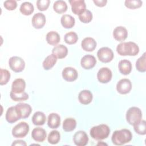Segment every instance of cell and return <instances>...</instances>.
<instances>
[{"label":"cell","mask_w":146,"mask_h":146,"mask_svg":"<svg viewBox=\"0 0 146 146\" xmlns=\"http://www.w3.org/2000/svg\"><path fill=\"white\" fill-rule=\"evenodd\" d=\"M132 134L131 132L127 129H121L113 132L111 140L113 144L116 145H122L131 141Z\"/></svg>","instance_id":"cell-1"},{"label":"cell","mask_w":146,"mask_h":146,"mask_svg":"<svg viewBox=\"0 0 146 146\" xmlns=\"http://www.w3.org/2000/svg\"><path fill=\"white\" fill-rule=\"evenodd\" d=\"M116 51L121 56H135L139 52V47L133 42H122L117 46Z\"/></svg>","instance_id":"cell-2"},{"label":"cell","mask_w":146,"mask_h":146,"mask_svg":"<svg viewBox=\"0 0 146 146\" xmlns=\"http://www.w3.org/2000/svg\"><path fill=\"white\" fill-rule=\"evenodd\" d=\"M110 133V127L104 124L92 127L90 131V136L95 140H101L107 138Z\"/></svg>","instance_id":"cell-3"},{"label":"cell","mask_w":146,"mask_h":146,"mask_svg":"<svg viewBox=\"0 0 146 146\" xmlns=\"http://www.w3.org/2000/svg\"><path fill=\"white\" fill-rule=\"evenodd\" d=\"M142 119V112L137 107H130L126 112L127 121L132 125H135L139 123Z\"/></svg>","instance_id":"cell-4"},{"label":"cell","mask_w":146,"mask_h":146,"mask_svg":"<svg viewBox=\"0 0 146 146\" xmlns=\"http://www.w3.org/2000/svg\"><path fill=\"white\" fill-rule=\"evenodd\" d=\"M29 125L25 121H22L15 125L12 129V135L15 138L25 137L29 132Z\"/></svg>","instance_id":"cell-5"},{"label":"cell","mask_w":146,"mask_h":146,"mask_svg":"<svg viewBox=\"0 0 146 146\" xmlns=\"http://www.w3.org/2000/svg\"><path fill=\"white\" fill-rule=\"evenodd\" d=\"M9 65L11 70L15 72H19L24 70L25 62L21 57L14 56L9 59Z\"/></svg>","instance_id":"cell-6"},{"label":"cell","mask_w":146,"mask_h":146,"mask_svg":"<svg viewBox=\"0 0 146 146\" xmlns=\"http://www.w3.org/2000/svg\"><path fill=\"white\" fill-rule=\"evenodd\" d=\"M97 56L99 60L103 63L111 62L114 56L112 50L108 47H103L97 52Z\"/></svg>","instance_id":"cell-7"},{"label":"cell","mask_w":146,"mask_h":146,"mask_svg":"<svg viewBox=\"0 0 146 146\" xmlns=\"http://www.w3.org/2000/svg\"><path fill=\"white\" fill-rule=\"evenodd\" d=\"M131 89L132 83L128 79H121L116 84L117 91L120 94H127L131 91Z\"/></svg>","instance_id":"cell-8"},{"label":"cell","mask_w":146,"mask_h":146,"mask_svg":"<svg viewBox=\"0 0 146 146\" xmlns=\"http://www.w3.org/2000/svg\"><path fill=\"white\" fill-rule=\"evenodd\" d=\"M112 73L108 67L101 68L97 73V78L101 83H107L112 79Z\"/></svg>","instance_id":"cell-9"},{"label":"cell","mask_w":146,"mask_h":146,"mask_svg":"<svg viewBox=\"0 0 146 146\" xmlns=\"http://www.w3.org/2000/svg\"><path fill=\"white\" fill-rule=\"evenodd\" d=\"M71 10L75 15H79L86 10V5L83 0H70Z\"/></svg>","instance_id":"cell-10"},{"label":"cell","mask_w":146,"mask_h":146,"mask_svg":"<svg viewBox=\"0 0 146 146\" xmlns=\"http://www.w3.org/2000/svg\"><path fill=\"white\" fill-rule=\"evenodd\" d=\"M88 137L87 134L83 131L76 132L73 137L74 144L78 146H84L88 142Z\"/></svg>","instance_id":"cell-11"},{"label":"cell","mask_w":146,"mask_h":146,"mask_svg":"<svg viewBox=\"0 0 146 146\" xmlns=\"http://www.w3.org/2000/svg\"><path fill=\"white\" fill-rule=\"evenodd\" d=\"M63 78L67 82H73L78 76V73L76 69L71 67H65L62 72Z\"/></svg>","instance_id":"cell-12"},{"label":"cell","mask_w":146,"mask_h":146,"mask_svg":"<svg viewBox=\"0 0 146 146\" xmlns=\"http://www.w3.org/2000/svg\"><path fill=\"white\" fill-rule=\"evenodd\" d=\"M15 107L21 118L22 119L28 117L32 111L31 107L27 103H19L16 104Z\"/></svg>","instance_id":"cell-13"},{"label":"cell","mask_w":146,"mask_h":146,"mask_svg":"<svg viewBox=\"0 0 146 146\" xmlns=\"http://www.w3.org/2000/svg\"><path fill=\"white\" fill-rule=\"evenodd\" d=\"M46 22V17L42 13H37L35 14L31 19L32 25L36 29H42L45 25Z\"/></svg>","instance_id":"cell-14"},{"label":"cell","mask_w":146,"mask_h":146,"mask_svg":"<svg viewBox=\"0 0 146 146\" xmlns=\"http://www.w3.org/2000/svg\"><path fill=\"white\" fill-rule=\"evenodd\" d=\"M96 63V58L94 56L90 54H87L83 56L80 61L81 66L86 70H90L92 68L94 67Z\"/></svg>","instance_id":"cell-15"},{"label":"cell","mask_w":146,"mask_h":146,"mask_svg":"<svg viewBox=\"0 0 146 146\" xmlns=\"http://www.w3.org/2000/svg\"><path fill=\"white\" fill-rule=\"evenodd\" d=\"M5 117L6 121L11 124L14 123L21 119L15 106L10 107L7 110Z\"/></svg>","instance_id":"cell-16"},{"label":"cell","mask_w":146,"mask_h":146,"mask_svg":"<svg viewBox=\"0 0 146 146\" xmlns=\"http://www.w3.org/2000/svg\"><path fill=\"white\" fill-rule=\"evenodd\" d=\"M26 88V82L22 78L15 79L11 84V92L15 94H21L25 92Z\"/></svg>","instance_id":"cell-17"},{"label":"cell","mask_w":146,"mask_h":146,"mask_svg":"<svg viewBox=\"0 0 146 146\" xmlns=\"http://www.w3.org/2000/svg\"><path fill=\"white\" fill-rule=\"evenodd\" d=\"M113 36L117 41H124L128 36V31L123 26H117L113 31Z\"/></svg>","instance_id":"cell-18"},{"label":"cell","mask_w":146,"mask_h":146,"mask_svg":"<svg viewBox=\"0 0 146 146\" xmlns=\"http://www.w3.org/2000/svg\"><path fill=\"white\" fill-rule=\"evenodd\" d=\"M97 45L96 40L91 37H86L81 42L82 48L86 51H93Z\"/></svg>","instance_id":"cell-19"},{"label":"cell","mask_w":146,"mask_h":146,"mask_svg":"<svg viewBox=\"0 0 146 146\" xmlns=\"http://www.w3.org/2000/svg\"><path fill=\"white\" fill-rule=\"evenodd\" d=\"M31 137L36 142H43L47 137V133L43 128L36 127L33 129Z\"/></svg>","instance_id":"cell-20"},{"label":"cell","mask_w":146,"mask_h":146,"mask_svg":"<svg viewBox=\"0 0 146 146\" xmlns=\"http://www.w3.org/2000/svg\"><path fill=\"white\" fill-rule=\"evenodd\" d=\"M93 98V95L92 92L87 90H84L81 91L78 95V100L79 102L84 105H87L90 104Z\"/></svg>","instance_id":"cell-21"},{"label":"cell","mask_w":146,"mask_h":146,"mask_svg":"<svg viewBox=\"0 0 146 146\" xmlns=\"http://www.w3.org/2000/svg\"><path fill=\"white\" fill-rule=\"evenodd\" d=\"M52 54L58 59L64 58L68 54L67 47L63 44L56 45L52 50Z\"/></svg>","instance_id":"cell-22"},{"label":"cell","mask_w":146,"mask_h":146,"mask_svg":"<svg viewBox=\"0 0 146 146\" xmlns=\"http://www.w3.org/2000/svg\"><path fill=\"white\" fill-rule=\"evenodd\" d=\"M60 117L56 113H51L48 116L47 125L50 128L55 129L60 126Z\"/></svg>","instance_id":"cell-23"},{"label":"cell","mask_w":146,"mask_h":146,"mask_svg":"<svg viewBox=\"0 0 146 146\" xmlns=\"http://www.w3.org/2000/svg\"><path fill=\"white\" fill-rule=\"evenodd\" d=\"M132 63L127 59L121 60L118 64V68L121 74L127 75H128L132 70Z\"/></svg>","instance_id":"cell-24"},{"label":"cell","mask_w":146,"mask_h":146,"mask_svg":"<svg viewBox=\"0 0 146 146\" xmlns=\"http://www.w3.org/2000/svg\"><path fill=\"white\" fill-rule=\"evenodd\" d=\"M60 23L64 28L71 29L75 25V20L71 15L64 14L60 18Z\"/></svg>","instance_id":"cell-25"},{"label":"cell","mask_w":146,"mask_h":146,"mask_svg":"<svg viewBox=\"0 0 146 146\" xmlns=\"http://www.w3.org/2000/svg\"><path fill=\"white\" fill-rule=\"evenodd\" d=\"M47 42L52 46H56L60 40L59 34L55 31H49L46 36Z\"/></svg>","instance_id":"cell-26"},{"label":"cell","mask_w":146,"mask_h":146,"mask_svg":"<svg viewBox=\"0 0 146 146\" xmlns=\"http://www.w3.org/2000/svg\"><path fill=\"white\" fill-rule=\"evenodd\" d=\"M31 120L34 125H42L46 122V116L43 112L37 111L34 113Z\"/></svg>","instance_id":"cell-27"},{"label":"cell","mask_w":146,"mask_h":146,"mask_svg":"<svg viewBox=\"0 0 146 146\" xmlns=\"http://www.w3.org/2000/svg\"><path fill=\"white\" fill-rule=\"evenodd\" d=\"M57 58L53 54L48 55L42 63L43 68L45 70H49L52 68L57 62Z\"/></svg>","instance_id":"cell-28"},{"label":"cell","mask_w":146,"mask_h":146,"mask_svg":"<svg viewBox=\"0 0 146 146\" xmlns=\"http://www.w3.org/2000/svg\"><path fill=\"white\" fill-rule=\"evenodd\" d=\"M76 127V121L72 117L66 118L63 122V129L66 132L74 131Z\"/></svg>","instance_id":"cell-29"},{"label":"cell","mask_w":146,"mask_h":146,"mask_svg":"<svg viewBox=\"0 0 146 146\" xmlns=\"http://www.w3.org/2000/svg\"><path fill=\"white\" fill-rule=\"evenodd\" d=\"M19 10L22 14L25 15H30L33 13L34 7L31 3L29 2H25L21 5Z\"/></svg>","instance_id":"cell-30"},{"label":"cell","mask_w":146,"mask_h":146,"mask_svg":"<svg viewBox=\"0 0 146 146\" xmlns=\"http://www.w3.org/2000/svg\"><path fill=\"white\" fill-rule=\"evenodd\" d=\"M54 10L59 14L66 12L67 10V5L65 1L62 0L56 1L53 5Z\"/></svg>","instance_id":"cell-31"},{"label":"cell","mask_w":146,"mask_h":146,"mask_svg":"<svg viewBox=\"0 0 146 146\" xmlns=\"http://www.w3.org/2000/svg\"><path fill=\"white\" fill-rule=\"evenodd\" d=\"M60 140V134L59 131L53 130L50 132L47 137L48 142L51 144H56Z\"/></svg>","instance_id":"cell-32"},{"label":"cell","mask_w":146,"mask_h":146,"mask_svg":"<svg viewBox=\"0 0 146 146\" xmlns=\"http://www.w3.org/2000/svg\"><path fill=\"white\" fill-rule=\"evenodd\" d=\"M78 36L74 31H70L66 33L64 36V42L68 44H73L77 42Z\"/></svg>","instance_id":"cell-33"},{"label":"cell","mask_w":146,"mask_h":146,"mask_svg":"<svg viewBox=\"0 0 146 146\" xmlns=\"http://www.w3.org/2000/svg\"><path fill=\"white\" fill-rule=\"evenodd\" d=\"M136 70L141 72H144L146 71V61L145 53L144 52L136 62Z\"/></svg>","instance_id":"cell-34"},{"label":"cell","mask_w":146,"mask_h":146,"mask_svg":"<svg viewBox=\"0 0 146 146\" xmlns=\"http://www.w3.org/2000/svg\"><path fill=\"white\" fill-rule=\"evenodd\" d=\"M10 96L11 99L15 102H22L26 100L29 99V95L27 93L24 92L21 94H15L13 92H10Z\"/></svg>","instance_id":"cell-35"},{"label":"cell","mask_w":146,"mask_h":146,"mask_svg":"<svg viewBox=\"0 0 146 146\" xmlns=\"http://www.w3.org/2000/svg\"><path fill=\"white\" fill-rule=\"evenodd\" d=\"M133 128L136 133L140 135H144L146 133V122L141 120L139 123L133 125Z\"/></svg>","instance_id":"cell-36"},{"label":"cell","mask_w":146,"mask_h":146,"mask_svg":"<svg viewBox=\"0 0 146 146\" xmlns=\"http://www.w3.org/2000/svg\"><path fill=\"white\" fill-rule=\"evenodd\" d=\"M93 18L92 13L88 10H86L83 13L79 15V20L84 23H88L90 22Z\"/></svg>","instance_id":"cell-37"},{"label":"cell","mask_w":146,"mask_h":146,"mask_svg":"<svg viewBox=\"0 0 146 146\" xmlns=\"http://www.w3.org/2000/svg\"><path fill=\"white\" fill-rule=\"evenodd\" d=\"M125 6L130 9H136L142 6L143 2L140 0H126L124 2Z\"/></svg>","instance_id":"cell-38"},{"label":"cell","mask_w":146,"mask_h":146,"mask_svg":"<svg viewBox=\"0 0 146 146\" xmlns=\"http://www.w3.org/2000/svg\"><path fill=\"white\" fill-rule=\"evenodd\" d=\"M1 81L0 84L1 85H5L6 84L10 79V72L6 70L1 68Z\"/></svg>","instance_id":"cell-39"},{"label":"cell","mask_w":146,"mask_h":146,"mask_svg":"<svg viewBox=\"0 0 146 146\" xmlns=\"http://www.w3.org/2000/svg\"><path fill=\"white\" fill-rule=\"evenodd\" d=\"M50 3V0H38L36 1V6L39 10L45 11L48 9Z\"/></svg>","instance_id":"cell-40"},{"label":"cell","mask_w":146,"mask_h":146,"mask_svg":"<svg viewBox=\"0 0 146 146\" xmlns=\"http://www.w3.org/2000/svg\"><path fill=\"white\" fill-rule=\"evenodd\" d=\"M3 6L7 10H14L17 7V3L16 1L14 0H7L3 3Z\"/></svg>","instance_id":"cell-41"},{"label":"cell","mask_w":146,"mask_h":146,"mask_svg":"<svg viewBox=\"0 0 146 146\" xmlns=\"http://www.w3.org/2000/svg\"><path fill=\"white\" fill-rule=\"evenodd\" d=\"M93 2L95 4V5H96L97 6L103 7L106 6L107 2V0H94Z\"/></svg>","instance_id":"cell-42"},{"label":"cell","mask_w":146,"mask_h":146,"mask_svg":"<svg viewBox=\"0 0 146 146\" xmlns=\"http://www.w3.org/2000/svg\"><path fill=\"white\" fill-rule=\"evenodd\" d=\"M27 145L26 143L22 140H17L13 141L11 145H21V146H26Z\"/></svg>","instance_id":"cell-43"},{"label":"cell","mask_w":146,"mask_h":146,"mask_svg":"<svg viewBox=\"0 0 146 146\" xmlns=\"http://www.w3.org/2000/svg\"><path fill=\"white\" fill-rule=\"evenodd\" d=\"M102 144H103V145H107V144H106V143H99L98 144V145H102Z\"/></svg>","instance_id":"cell-44"}]
</instances>
